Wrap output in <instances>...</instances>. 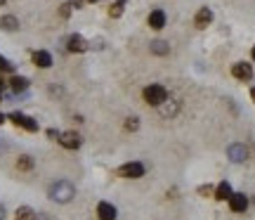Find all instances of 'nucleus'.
I'll list each match as a JSON object with an SVG mask.
<instances>
[{
    "mask_svg": "<svg viewBox=\"0 0 255 220\" xmlns=\"http://www.w3.org/2000/svg\"><path fill=\"white\" fill-rule=\"evenodd\" d=\"M73 194H76V189H73V185L66 183V180H57V183L50 187V199L57 202V203L71 202Z\"/></svg>",
    "mask_w": 255,
    "mask_h": 220,
    "instance_id": "nucleus-1",
    "label": "nucleus"
},
{
    "mask_svg": "<svg viewBox=\"0 0 255 220\" xmlns=\"http://www.w3.org/2000/svg\"><path fill=\"white\" fill-rule=\"evenodd\" d=\"M144 100L151 104V107H161L165 100H168V90H165L163 85H159V83H151V85H146L144 88Z\"/></svg>",
    "mask_w": 255,
    "mask_h": 220,
    "instance_id": "nucleus-2",
    "label": "nucleus"
},
{
    "mask_svg": "<svg viewBox=\"0 0 255 220\" xmlns=\"http://www.w3.org/2000/svg\"><path fill=\"white\" fill-rule=\"evenodd\" d=\"M118 175H121V178H128V180H137V178L144 175V164H140V161L123 164L121 168H118Z\"/></svg>",
    "mask_w": 255,
    "mask_h": 220,
    "instance_id": "nucleus-3",
    "label": "nucleus"
},
{
    "mask_svg": "<svg viewBox=\"0 0 255 220\" xmlns=\"http://www.w3.org/2000/svg\"><path fill=\"white\" fill-rule=\"evenodd\" d=\"M17 128H24V130H29V133H36L38 130V123L31 118V116H26V114H21V111H12L10 116H7Z\"/></svg>",
    "mask_w": 255,
    "mask_h": 220,
    "instance_id": "nucleus-4",
    "label": "nucleus"
},
{
    "mask_svg": "<svg viewBox=\"0 0 255 220\" xmlns=\"http://www.w3.org/2000/svg\"><path fill=\"white\" fill-rule=\"evenodd\" d=\"M57 142L62 147H66V149H78V147L83 145V140H80V135L78 133H59V137H57Z\"/></svg>",
    "mask_w": 255,
    "mask_h": 220,
    "instance_id": "nucleus-5",
    "label": "nucleus"
},
{
    "mask_svg": "<svg viewBox=\"0 0 255 220\" xmlns=\"http://www.w3.org/2000/svg\"><path fill=\"white\" fill-rule=\"evenodd\" d=\"M232 76L239 78V81H251L253 78V67L248 62H239V64L232 67Z\"/></svg>",
    "mask_w": 255,
    "mask_h": 220,
    "instance_id": "nucleus-6",
    "label": "nucleus"
},
{
    "mask_svg": "<svg viewBox=\"0 0 255 220\" xmlns=\"http://www.w3.org/2000/svg\"><path fill=\"white\" fill-rule=\"evenodd\" d=\"M227 156H229L234 164H243V161L248 159V149H246V145H229Z\"/></svg>",
    "mask_w": 255,
    "mask_h": 220,
    "instance_id": "nucleus-7",
    "label": "nucleus"
},
{
    "mask_svg": "<svg viewBox=\"0 0 255 220\" xmlns=\"http://www.w3.org/2000/svg\"><path fill=\"white\" fill-rule=\"evenodd\" d=\"M229 208H232L234 213H243V211L248 208V197L241 194V192H234V194L229 197Z\"/></svg>",
    "mask_w": 255,
    "mask_h": 220,
    "instance_id": "nucleus-8",
    "label": "nucleus"
},
{
    "mask_svg": "<svg viewBox=\"0 0 255 220\" xmlns=\"http://www.w3.org/2000/svg\"><path fill=\"white\" fill-rule=\"evenodd\" d=\"M66 48H69V52H85L88 50V40L83 36H78V34H73L66 40Z\"/></svg>",
    "mask_w": 255,
    "mask_h": 220,
    "instance_id": "nucleus-9",
    "label": "nucleus"
},
{
    "mask_svg": "<svg viewBox=\"0 0 255 220\" xmlns=\"http://www.w3.org/2000/svg\"><path fill=\"white\" fill-rule=\"evenodd\" d=\"M97 216H99V220H116V208H113V203L99 202L97 203Z\"/></svg>",
    "mask_w": 255,
    "mask_h": 220,
    "instance_id": "nucleus-10",
    "label": "nucleus"
},
{
    "mask_svg": "<svg viewBox=\"0 0 255 220\" xmlns=\"http://www.w3.org/2000/svg\"><path fill=\"white\" fill-rule=\"evenodd\" d=\"M210 21H213V12H210V7H201L199 12H196V17H194V24H196L199 29H206Z\"/></svg>",
    "mask_w": 255,
    "mask_h": 220,
    "instance_id": "nucleus-11",
    "label": "nucleus"
},
{
    "mask_svg": "<svg viewBox=\"0 0 255 220\" xmlns=\"http://www.w3.org/2000/svg\"><path fill=\"white\" fill-rule=\"evenodd\" d=\"M33 64L40 67V69H50L52 67V55L45 52V50H38V52H33Z\"/></svg>",
    "mask_w": 255,
    "mask_h": 220,
    "instance_id": "nucleus-12",
    "label": "nucleus"
},
{
    "mask_svg": "<svg viewBox=\"0 0 255 220\" xmlns=\"http://www.w3.org/2000/svg\"><path fill=\"white\" fill-rule=\"evenodd\" d=\"M149 26L151 29H156V31H161L165 26V12L163 10H154L151 15H149Z\"/></svg>",
    "mask_w": 255,
    "mask_h": 220,
    "instance_id": "nucleus-13",
    "label": "nucleus"
},
{
    "mask_svg": "<svg viewBox=\"0 0 255 220\" xmlns=\"http://www.w3.org/2000/svg\"><path fill=\"white\" fill-rule=\"evenodd\" d=\"M234 192H232V185L229 183H220L215 187V199L218 202H229V197H232Z\"/></svg>",
    "mask_w": 255,
    "mask_h": 220,
    "instance_id": "nucleus-14",
    "label": "nucleus"
},
{
    "mask_svg": "<svg viewBox=\"0 0 255 220\" xmlns=\"http://www.w3.org/2000/svg\"><path fill=\"white\" fill-rule=\"evenodd\" d=\"M7 85H10V90L12 92H24L29 88V81L24 78V76H12L10 81H7Z\"/></svg>",
    "mask_w": 255,
    "mask_h": 220,
    "instance_id": "nucleus-15",
    "label": "nucleus"
},
{
    "mask_svg": "<svg viewBox=\"0 0 255 220\" xmlns=\"http://www.w3.org/2000/svg\"><path fill=\"white\" fill-rule=\"evenodd\" d=\"M15 220H38V216L33 213V208H29V206H19Z\"/></svg>",
    "mask_w": 255,
    "mask_h": 220,
    "instance_id": "nucleus-16",
    "label": "nucleus"
},
{
    "mask_svg": "<svg viewBox=\"0 0 255 220\" xmlns=\"http://www.w3.org/2000/svg\"><path fill=\"white\" fill-rule=\"evenodd\" d=\"M151 52H154V55H168L170 48H168L165 40H154V43H151Z\"/></svg>",
    "mask_w": 255,
    "mask_h": 220,
    "instance_id": "nucleus-17",
    "label": "nucleus"
},
{
    "mask_svg": "<svg viewBox=\"0 0 255 220\" xmlns=\"http://www.w3.org/2000/svg\"><path fill=\"white\" fill-rule=\"evenodd\" d=\"M123 7H126V0H116L113 5H111V10H109V15L113 19H118L121 15H123Z\"/></svg>",
    "mask_w": 255,
    "mask_h": 220,
    "instance_id": "nucleus-18",
    "label": "nucleus"
},
{
    "mask_svg": "<svg viewBox=\"0 0 255 220\" xmlns=\"http://www.w3.org/2000/svg\"><path fill=\"white\" fill-rule=\"evenodd\" d=\"M2 29H7V31H17L19 29V21H17V17H2Z\"/></svg>",
    "mask_w": 255,
    "mask_h": 220,
    "instance_id": "nucleus-19",
    "label": "nucleus"
},
{
    "mask_svg": "<svg viewBox=\"0 0 255 220\" xmlns=\"http://www.w3.org/2000/svg\"><path fill=\"white\" fill-rule=\"evenodd\" d=\"M17 168H19V170H31V168H33V159H31V156H26V154H24V156H19Z\"/></svg>",
    "mask_w": 255,
    "mask_h": 220,
    "instance_id": "nucleus-20",
    "label": "nucleus"
},
{
    "mask_svg": "<svg viewBox=\"0 0 255 220\" xmlns=\"http://www.w3.org/2000/svg\"><path fill=\"white\" fill-rule=\"evenodd\" d=\"M161 111H163L165 116H173V114L177 111V102H173V100H165L163 104H161Z\"/></svg>",
    "mask_w": 255,
    "mask_h": 220,
    "instance_id": "nucleus-21",
    "label": "nucleus"
},
{
    "mask_svg": "<svg viewBox=\"0 0 255 220\" xmlns=\"http://www.w3.org/2000/svg\"><path fill=\"white\" fill-rule=\"evenodd\" d=\"M0 71L12 73V71H15V64H12V62H7L5 57H0Z\"/></svg>",
    "mask_w": 255,
    "mask_h": 220,
    "instance_id": "nucleus-22",
    "label": "nucleus"
},
{
    "mask_svg": "<svg viewBox=\"0 0 255 220\" xmlns=\"http://www.w3.org/2000/svg\"><path fill=\"white\" fill-rule=\"evenodd\" d=\"M137 126H140V123H137V118H128V123H126L128 130H137Z\"/></svg>",
    "mask_w": 255,
    "mask_h": 220,
    "instance_id": "nucleus-23",
    "label": "nucleus"
},
{
    "mask_svg": "<svg viewBox=\"0 0 255 220\" xmlns=\"http://www.w3.org/2000/svg\"><path fill=\"white\" fill-rule=\"evenodd\" d=\"M199 192H201V194H210V192H213V187H208V185H203V187H201Z\"/></svg>",
    "mask_w": 255,
    "mask_h": 220,
    "instance_id": "nucleus-24",
    "label": "nucleus"
},
{
    "mask_svg": "<svg viewBox=\"0 0 255 220\" xmlns=\"http://www.w3.org/2000/svg\"><path fill=\"white\" fill-rule=\"evenodd\" d=\"M48 137H55V140H57V137H59V133H57V130H48Z\"/></svg>",
    "mask_w": 255,
    "mask_h": 220,
    "instance_id": "nucleus-25",
    "label": "nucleus"
},
{
    "mask_svg": "<svg viewBox=\"0 0 255 220\" xmlns=\"http://www.w3.org/2000/svg\"><path fill=\"white\" fill-rule=\"evenodd\" d=\"M5 85H7V83H5V81L0 78V100H2V90H5Z\"/></svg>",
    "mask_w": 255,
    "mask_h": 220,
    "instance_id": "nucleus-26",
    "label": "nucleus"
},
{
    "mask_svg": "<svg viewBox=\"0 0 255 220\" xmlns=\"http://www.w3.org/2000/svg\"><path fill=\"white\" fill-rule=\"evenodd\" d=\"M5 121H7V116H5V114H0V126H2Z\"/></svg>",
    "mask_w": 255,
    "mask_h": 220,
    "instance_id": "nucleus-27",
    "label": "nucleus"
},
{
    "mask_svg": "<svg viewBox=\"0 0 255 220\" xmlns=\"http://www.w3.org/2000/svg\"><path fill=\"white\" fill-rule=\"evenodd\" d=\"M2 216H5V208H2V206H0V220H2Z\"/></svg>",
    "mask_w": 255,
    "mask_h": 220,
    "instance_id": "nucleus-28",
    "label": "nucleus"
},
{
    "mask_svg": "<svg viewBox=\"0 0 255 220\" xmlns=\"http://www.w3.org/2000/svg\"><path fill=\"white\" fill-rule=\"evenodd\" d=\"M251 97H253V102H255V88H251Z\"/></svg>",
    "mask_w": 255,
    "mask_h": 220,
    "instance_id": "nucleus-29",
    "label": "nucleus"
},
{
    "mask_svg": "<svg viewBox=\"0 0 255 220\" xmlns=\"http://www.w3.org/2000/svg\"><path fill=\"white\" fill-rule=\"evenodd\" d=\"M253 59H255V48H253Z\"/></svg>",
    "mask_w": 255,
    "mask_h": 220,
    "instance_id": "nucleus-30",
    "label": "nucleus"
},
{
    "mask_svg": "<svg viewBox=\"0 0 255 220\" xmlns=\"http://www.w3.org/2000/svg\"><path fill=\"white\" fill-rule=\"evenodd\" d=\"M88 2H97V0H88Z\"/></svg>",
    "mask_w": 255,
    "mask_h": 220,
    "instance_id": "nucleus-31",
    "label": "nucleus"
}]
</instances>
